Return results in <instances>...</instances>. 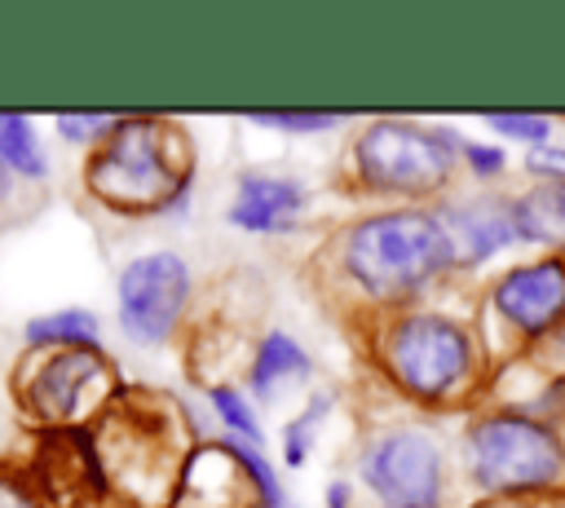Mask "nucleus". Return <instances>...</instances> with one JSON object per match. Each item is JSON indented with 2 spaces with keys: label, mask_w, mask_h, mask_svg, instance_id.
Returning a JSON list of instances; mask_svg holds the SVG:
<instances>
[{
  "label": "nucleus",
  "mask_w": 565,
  "mask_h": 508,
  "mask_svg": "<svg viewBox=\"0 0 565 508\" xmlns=\"http://www.w3.org/2000/svg\"><path fill=\"white\" fill-rule=\"evenodd\" d=\"M309 371H313L309 353H305L287 331H269V336L260 340V349H256V362H252V371H247V384H252L256 402L274 406L278 393H282V384L305 380Z\"/></svg>",
  "instance_id": "12"
},
{
  "label": "nucleus",
  "mask_w": 565,
  "mask_h": 508,
  "mask_svg": "<svg viewBox=\"0 0 565 508\" xmlns=\"http://www.w3.org/2000/svg\"><path fill=\"white\" fill-rule=\"evenodd\" d=\"M380 362L415 402H446L472 380L477 345L468 327L446 314H402L384 331Z\"/></svg>",
  "instance_id": "4"
},
{
  "label": "nucleus",
  "mask_w": 565,
  "mask_h": 508,
  "mask_svg": "<svg viewBox=\"0 0 565 508\" xmlns=\"http://www.w3.org/2000/svg\"><path fill=\"white\" fill-rule=\"evenodd\" d=\"M512 225L516 243H539L552 252H565V186H534L512 199Z\"/></svg>",
  "instance_id": "13"
},
{
  "label": "nucleus",
  "mask_w": 565,
  "mask_h": 508,
  "mask_svg": "<svg viewBox=\"0 0 565 508\" xmlns=\"http://www.w3.org/2000/svg\"><path fill=\"white\" fill-rule=\"evenodd\" d=\"M455 265H481L494 252H503L508 243H516V225H512V199L499 194H463V199H446L433 208Z\"/></svg>",
  "instance_id": "10"
},
{
  "label": "nucleus",
  "mask_w": 565,
  "mask_h": 508,
  "mask_svg": "<svg viewBox=\"0 0 565 508\" xmlns=\"http://www.w3.org/2000/svg\"><path fill=\"white\" fill-rule=\"evenodd\" d=\"M468 455V477L486 495H525L561 481L565 473V442L552 424L521 415V411H499L472 420L463 437Z\"/></svg>",
  "instance_id": "3"
},
{
  "label": "nucleus",
  "mask_w": 565,
  "mask_h": 508,
  "mask_svg": "<svg viewBox=\"0 0 565 508\" xmlns=\"http://www.w3.org/2000/svg\"><path fill=\"white\" fill-rule=\"evenodd\" d=\"M322 504H327V508H349V504H353V490H349V481H344V477L327 481V490H322Z\"/></svg>",
  "instance_id": "24"
},
{
  "label": "nucleus",
  "mask_w": 565,
  "mask_h": 508,
  "mask_svg": "<svg viewBox=\"0 0 565 508\" xmlns=\"http://www.w3.org/2000/svg\"><path fill=\"white\" fill-rule=\"evenodd\" d=\"M459 155H463V163L477 172V181H494V177L508 168L503 146H490V141H463Z\"/></svg>",
  "instance_id": "20"
},
{
  "label": "nucleus",
  "mask_w": 565,
  "mask_h": 508,
  "mask_svg": "<svg viewBox=\"0 0 565 508\" xmlns=\"http://www.w3.org/2000/svg\"><path fill=\"white\" fill-rule=\"evenodd\" d=\"M22 336L31 349H97L102 322L93 309H53V314L26 318Z\"/></svg>",
  "instance_id": "14"
},
{
  "label": "nucleus",
  "mask_w": 565,
  "mask_h": 508,
  "mask_svg": "<svg viewBox=\"0 0 565 508\" xmlns=\"http://www.w3.org/2000/svg\"><path fill=\"white\" fill-rule=\"evenodd\" d=\"M9 190H13V172L0 163V199H9Z\"/></svg>",
  "instance_id": "25"
},
{
  "label": "nucleus",
  "mask_w": 565,
  "mask_h": 508,
  "mask_svg": "<svg viewBox=\"0 0 565 508\" xmlns=\"http://www.w3.org/2000/svg\"><path fill=\"white\" fill-rule=\"evenodd\" d=\"M115 124H119V119H110V115H57V119H53V128H57L71 146H102V141L115 133Z\"/></svg>",
  "instance_id": "19"
},
{
  "label": "nucleus",
  "mask_w": 565,
  "mask_h": 508,
  "mask_svg": "<svg viewBox=\"0 0 565 508\" xmlns=\"http://www.w3.org/2000/svg\"><path fill=\"white\" fill-rule=\"evenodd\" d=\"M362 481L380 495L384 508H437L441 504V446L424 428H388L366 442Z\"/></svg>",
  "instance_id": "7"
},
{
  "label": "nucleus",
  "mask_w": 565,
  "mask_h": 508,
  "mask_svg": "<svg viewBox=\"0 0 565 508\" xmlns=\"http://www.w3.org/2000/svg\"><path fill=\"white\" fill-rule=\"evenodd\" d=\"M194 292V274L177 252H141L119 269L115 309L132 345H163L181 322Z\"/></svg>",
  "instance_id": "6"
},
{
  "label": "nucleus",
  "mask_w": 565,
  "mask_h": 508,
  "mask_svg": "<svg viewBox=\"0 0 565 508\" xmlns=\"http://www.w3.org/2000/svg\"><path fill=\"white\" fill-rule=\"evenodd\" d=\"M252 124L278 128V133H331V128H340L335 115H252Z\"/></svg>",
  "instance_id": "22"
},
{
  "label": "nucleus",
  "mask_w": 565,
  "mask_h": 508,
  "mask_svg": "<svg viewBox=\"0 0 565 508\" xmlns=\"http://www.w3.org/2000/svg\"><path fill=\"white\" fill-rule=\"evenodd\" d=\"M309 208V190L296 177H274V172H243L234 203H230V225L247 234H282L296 230Z\"/></svg>",
  "instance_id": "11"
},
{
  "label": "nucleus",
  "mask_w": 565,
  "mask_h": 508,
  "mask_svg": "<svg viewBox=\"0 0 565 508\" xmlns=\"http://www.w3.org/2000/svg\"><path fill=\"white\" fill-rule=\"evenodd\" d=\"M525 172L543 186H565V146H534L525 150Z\"/></svg>",
  "instance_id": "21"
},
{
  "label": "nucleus",
  "mask_w": 565,
  "mask_h": 508,
  "mask_svg": "<svg viewBox=\"0 0 565 508\" xmlns=\"http://www.w3.org/2000/svg\"><path fill=\"white\" fill-rule=\"evenodd\" d=\"M327 411H331V398L327 393H313L309 406L287 424V433H282V459H287V468H305V459L313 451V437H318V424L327 420Z\"/></svg>",
  "instance_id": "17"
},
{
  "label": "nucleus",
  "mask_w": 565,
  "mask_h": 508,
  "mask_svg": "<svg viewBox=\"0 0 565 508\" xmlns=\"http://www.w3.org/2000/svg\"><path fill=\"white\" fill-rule=\"evenodd\" d=\"M207 402H212L216 420L230 428L234 442H247V446H260V442H265V428H260L256 411L247 406V398H243L234 384H212V389H207Z\"/></svg>",
  "instance_id": "16"
},
{
  "label": "nucleus",
  "mask_w": 565,
  "mask_h": 508,
  "mask_svg": "<svg viewBox=\"0 0 565 508\" xmlns=\"http://www.w3.org/2000/svg\"><path fill=\"white\" fill-rule=\"evenodd\" d=\"M486 128L499 133V137H508V141H521L530 150L534 146H547V137H552V119H543V115H490Z\"/></svg>",
  "instance_id": "18"
},
{
  "label": "nucleus",
  "mask_w": 565,
  "mask_h": 508,
  "mask_svg": "<svg viewBox=\"0 0 565 508\" xmlns=\"http://www.w3.org/2000/svg\"><path fill=\"white\" fill-rule=\"evenodd\" d=\"M0 163L18 177H31V181L49 177V155H44L35 124L26 115H0Z\"/></svg>",
  "instance_id": "15"
},
{
  "label": "nucleus",
  "mask_w": 565,
  "mask_h": 508,
  "mask_svg": "<svg viewBox=\"0 0 565 508\" xmlns=\"http://www.w3.org/2000/svg\"><path fill=\"white\" fill-rule=\"evenodd\" d=\"M490 300L499 318L521 336H547L565 322V256H539L512 265L494 287Z\"/></svg>",
  "instance_id": "8"
},
{
  "label": "nucleus",
  "mask_w": 565,
  "mask_h": 508,
  "mask_svg": "<svg viewBox=\"0 0 565 508\" xmlns=\"http://www.w3.org/2000/svg\"><path fill=\"white\" fill-rule=\"evenodd\" d=\"M106 384V358L102 349H49L35 371L26 375L22 384V398L26 406L49 420V424H66L75 420L88 398Z\"/></svg>",
  "instance_id": "9"
},
{
  "label": "nucleus",
  "mask_w": 565,
  "mask_h": 508,
  "mask_svg": "<svg viewBox=\"0 0 565 508\" xmlns=\"http://www.w3.org/2000/svg\"><path fill=\"white\" fill-rule=\"evenodd\" d=\"M0 508H44V495L13 468H0Z\"/></svg>",
  "instance_id": "23"
},
{
  "label": "nucleus",
  "mask_w": 565,
  "mask_h": 508,
  "mask_svg": "<svg viewBox=\"0 0 565 508\" xmlns=\"http://www.w3.org/2000/svg\"><path fill=\"white\" fill-rule=\"evenodd\" d=\"M459 146L463 141L450 128H433L415 119H375L362 128L353 146V163L366 190L419 199L450 181Z\"/></svg>",
  "instance_id": "5"
},
{
  "label": "nucleus",
  "mask_w": 565,
  "mask_h": 508,
  "mask_svg": "<svg viewBox=\"0 0 565 508\" xmlns=\"http://www.w3.org/2000/svg\"><path fill=\"white\" fill-rule=\"evenodd\" d=\"M181 133L163 119H119L88 155L84 186L119 216H150L190 194V155Z\"/></svg>",
  "instance_id": "1"
},
{
  "label": "nucleus",
  "mask_w": 565,
  "mask_h": 508,
  "mask_svg": "<svg viewBox=\"0 0 565 508\" xmlns=\"http://www.w3.org/2000/svg\"><path fill=\"white\" fill-rule=\"evenodd\" d=\"M344 274L371 296V300H402L424 292L441 269L455 265L450 243L433 212L424 208H393L362 216L344 243Z\"/></svg>",
  "instance_id": "2"
}]
</instances>
